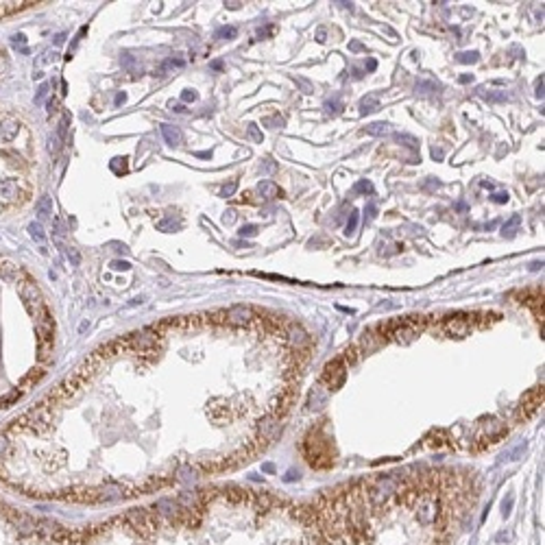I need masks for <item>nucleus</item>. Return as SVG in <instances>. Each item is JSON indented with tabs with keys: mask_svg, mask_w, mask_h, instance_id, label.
Wrapping results in <instances>:
<instances>
[{
	"mask_svg": "<svg viewBox=\"0 0 545 545\" xmlns=\"http://www.w3.org/2000/svg\"><path fill=\"white\" fill-rule=\"evenodd\" d=\"M42 377H44V371H42V369H33V371H29L22 379H20V390H26L29 386L38 384Z\"/></svg>",
	"mask_w": 545,
	"mask_h": 545,
	"instance_id": "14",
	"label": "nucleus"
},
{
	"mask_svg": "<svg viewBox=\"0 0 545 545\" xmlns=\"http://www.w3.org/2000/svg\"><path fill=\"white\" fill-rule=\"evenodd\" d=\"M66 255H68V260H70L72 266H79V262H81V255H79V251L75 247H66Z\"/></svg>",
	"mask_w": 545,
	"mask_h": 545,
	"instance_id": "30",
	"label": "nucleus"
},
{
	"mask_svg": "<svg viewBox=\"0 0 545 545\" xmlns=\"http://www.w3.org/2000/svg\"><path fill=\"white\" fill-rule=\"evenodd\" d=\"M170 107H172V112H177V114L186 112V107H183V105H174V103H170Z\"/></svg>",
	"mask_w": 545,
	"mask_h": 545,
	"instance_id": "54",
	"label": "nucleus"
},
{
	"mask_svg": "<svg viewBox=\"0 0 545 545\" xmlns=\"http://www.w3.org/2000/svg\"><path fill=\"white\" fill-rule=\"evenodd\" d=\"M345 377H347V367H345V362L338 358V360H334V362H330L325 367V371H323V375H321V382L327 384V388L336 390V388L342 386Z\"/></svg>",
	"mask_w": 545,
	"mask_h": 545,
	"instance_id": "2",
	"label": "nucleus"
},
{
	"mask_svg": "<svg viewBox=\"0 0 545 545\" xmlns=\"http://www.w3.org/2000/svg\"><path fill=\"white\" fill-rule=\"evenodd\" d=\"M174 68H183V61H181V59H168V61L160 68V75L164 77L168 70H174Z\"/></svg>",
	"mask_w": 545,
	"mask_h": 545,
	"instance_id": "23",
	"label": "nucleus"
},
{
	"mask_svg": "<svg viewBox=\"0 0 545 545\" xmlns=\"http://www.w3.org/2000/svg\"><path fill=\"white\" fill-rule=\"evenodd\" d=\"M491 199H493L495 203H506V201H508V192H497V194H493Z\"/></svg>",
	"mask_w": 545,
	"mask_h": 545,
	"instance_id": "45",
	"label": "nucleus"
},
{
	"mask_svg": "<svg viewBox=\"0 0 545 545\" xmlns=\"http://www.w3.org/2000/svg\"><path fill=\"white\" fill-rule=\"evenodd\" d=\"M358 211H351L349 214V220H347V227H345V231H347V236H351L353 231H356V227H358Z\"/></svg>",
	"mask_w": 545,
	"mask_h": 545,
	"instance_id": "29",
	"label": "nucleus"
},
{
	"mask_svg": "<svg viewBox=\"0 0 545 545\" xmlns=\"http://www.w3.org/2000/svg\"><path fill=\"white\" fill-rule=\"evenodd\" d=\"M364 131H367L369 135H375V137H384L386 133H388V125H386V123H373V125H369V126H367V129H364Z\"/></svg>",
	"mask_w": 545,
	"mask_h": 545,
	"instance_id": "17",
	"label": "nucleus"
},
{
	"mask_svg": "<svg viewBox=\"0 0 545 545\" xmlns=\"http://www.w3.org/2000/svg\"><path fill=\"white\" fill-rule=\"evenodd\" d=\"M61 144H63V142H61L57 135H50V137H48V151L55 153V155L61 151Z\"/></svg>",
	"mask_w": 545,
	"mask_h": 545,
	"instance_id": "32",
	"label": "nucleus"
},
{
	"mask_svg": "<svg viewBox=\"0 0 545 545\" xmlns=\"http://www.w3.org/2000/svg\"><path fill=\"white\" fill-rule=\"evenodd\" d=\"M11 44H13V46H20V50H22V52H26V48H24V44H26V38H24L22 33L13 35V38H11Z\"/></svg>",
	"mask_w": 545,
	"mask_h": 545,
	"instance_id": "36",
	"label": "nucleus"
},
{
	"mask_svg": "<svg viewBox=\"0 0 545 545\" xmlns=\"http://www.w3.org/2000/svg\"><path fill=\"white\" fill-rule=\"evenodd\" d=\"M377 109H379V100L375 94H369V96H364L360 100V114H373V112H377Z\"/></svg>",
	"mask_w": 545,
	"mask_h": 545,
	"instance_id": "13",
	"label": "nucleus"
},
{
	"mask_svg": "<svg viewBox=\"0 0 545 545\" xmlns=\"http://www.w3.org/2000/svg\"><path fill=\"white\" fill-rule=\"evenodd\" d=\"M375 211H377V208H375V205H369V208H367V214H369L367 220H373L375 218Z\"/></svg>",
	"mask_w": 545,
	"mask_h": 545,
	"instance_id": "49",
	"label": "nucleus"
},
{
	"mask_svg": "<svg viewBox=\"0 0 545 545\" xmlns=\"http://www.w3.org/2000/svg\"><path fill=\"white\" fill-rule=\"evenodd\" d=\"M286 330H288V332H286V336H288L290 342H294L297 347L303 345V342H308V334H305V332L301 330L299 325H293V323H290V325L286 327Z\"/></svg>",
	"mask_w": 545,
	"mask_h": 545,
	"instance_id": "11",
	"label": "nucleus"
},
{
	"mask_svg": "<svg viewBox=\"0 0 545 545\" xmlns=\"http://www.w3.org/2000/svg\"><path fill=\"white\" fill-rule=\"evenodd\" d=\"M395 140L397 142H406V146H410V149H417V144H419V142H417L412 135H395Z\"/></svg>",
	"mask_w": 545,
	"mask_h": 545,
	"instance_id": "35",
	"label": "nucleus"
},
{
	"mask_svg": "<svg viewBox=\"0 0 545 545\" xmlns=\"http://www.w3.org/2000/svg\"><path fill=\"white\" fill-rule=\"evenodd\" d=\"M541 404H543V388H534L532 393H528L526 397H523L521 408H519V412H517V419H526V417H530Z\"/></svg>",
	"mask_w": 545,
	"mask_h": 545,
	"instance_id": "5",
	"label": "nucleus"
},
{
	"mask_svg": "<svg viewBox=\"0 0 545 545\" xmlns=\"http://www.w3.org/2000/svg\"><path fill=\"white\" fill-rule=\"evenodd\" d=\"M46 107H48V114L57 112V100H48V105H46Z\"/></svg>",
	"mask_w": 545,
	"mask_h": 545,
	"instance_id": "52",
	"label": "nucleus"
},
{
	"mask_svg": "<svg viewBox=\"0 0 545 545\" xmlns=\"http://www.w3.org/2000/svg\"><path fill=\"white\" fill-rule=\"evenodd\" d=\"M236 220V211L234 210H229V211H225V216H223V223H227V225H231Z\"/></svg>",
	"mask_w": 545,
	"mask_h": 545,
	"instance_id": "43",
	"label": "nucleus"
},
{
	"mask_svg": "<svg viewBox=\"0 0 545 545\" xmlns=\"http://www.w3.org/2000/svg\"><path fill=\"white\" fill-rule=\"evenodd\" d=\"M519 223H521V216L515 214L510 220H508V223H504V227H502V234H504V236H512V234H515V229L519 227Z\"/></svg>",
	"mask_w": 545,
	"mask_h": 545,
	"instance_id": "18",
	"label": "nucleus"
},
{
	"mask_svg": "<svg viewBox=\"0 0 545 545\" xmlns=\"http://www.w3.org/2000/svg\"><path fill=\"white\" fill-rule=\"evenodd\" d=\"M199 98V94L194 92V89H186V92L181 94V100H186V103H190V100H197Z\"/></svg>",
	"mask_w": 545,
	"mask_h": 545,
	"instance_id": "41",
	"label": "nucleus"
},
{
	"mask_svg": "<svg viewBox=\"0 0 545 545\" xmlns=\"http://www.w3.org/2000/svg\"><path fill=\"white\" fill-rule=\"evenodd\" d=\"M125 100H126V94H125V92H120V94H118V96H116V105H120V103H125Z\"/></svg>",
	"mask_w": 545,
	"mask_h": 545,
	"instance_id": "56",
	"label": "nucleus"
},
{
	"mask_svg": "<svg viewBox=\"0 0 545 545\" xmlns=\"http://www.w3.org/2000/svg\"><path fill=\"white\" fill-rule=\"evenodd\" d=\"M297 83H299L301 87H303V92H305V94H312V92H314V87H312V83H308V81H305V79L297 77Z\"/></svg>",
	"mask_w": 545,
	"mask_h": 545,
	"instance_id": "40",
	"label": "nucleus"
},
{
	"mask_svg": "<svg viewBox=\"0 0 545 545\" xmlns=\"http://www.w3.org/2000/svg\"><path fill=\"white\" fill-rule=\"evenodd\" d=\"M534 94H537L539 98H543V77L537 79V92H534Z\"/></svg>",
	"mask_w": 545,
	"mask_h": 545,
	"instance_id": "47",
	"label": "nucleus"
},
{
	"mask_svg": "<svg viewBox=\"0 0 545 545\" xmlns=\"http://www.w3.org/2000/svg\"><path fill=\"white\" fill-rule=\"evenodd\" d=\"M35 210H38V216H40V220H46V218H50L52 216V199L50 197H42L38 201V205H35Z\"/></svg>",
	"mask_w": 545,
	"mask_h": 545,
	"instance_id": "12",
	"label": "nucleus"
},
{
	"mask_svg": "<svg viewBox=\"0 0 545 545\" xmlns=\"http://www.w3.org/2000/svg\"><path fill=\"white\" fill-rule=\"evenodd\" d=\"M162 135H164V140H166V144H170V146H179L183 142L181 131L174 125H162Z\"/></svg>",
	"mask_w": 545,
	"mask_h": 545,
	"instance_id": "9",
	"label": "nucleus"
},
{
	"mask_svg": "<svg viewBox=\"0 0 545 545\" xmlns=\"http://www.w3.org/2000/svg\"><path fill=\"white\" fill-rule=\"evenodd\" d=\"M342 109V103L340 98H334V100H325V112L327 114H338Z\"/></svg>",
	"mask_w": 545,
	"mask_h": 545,
	"instance_id": "27",
	"label": "nucleus"
},
{
	"mask_svg": "<svg viewBox=\"0 0 545 545\" xmlns=\"http://www.w3.org/2000/svg\"><path fill=\"white\" fill-rule=\"evenodd\" d=\"M257 192H260L264 199H268V201L282 197V190H279V186H277V183H273V181H260Z\"/></svg>",
	"mask_w": 545,
	"mask_h": 545,
	"instance_id": "10",
	"label": "nucleus"
},
{
	"mask_svg": "<svg viewBox=\"0 0 545 545\" xmlns=\"http://www.w3.org/2000/svg\"><path fill=\"white\" fill-rule=\"evenodd\" d=\"M469 81H473V75H462V77H460V83H469Z\"/></svg>",
	"mask_w": 545,
	"mask_h": 545,
	"instance_id": "58",
	"label": "nucleus"
},
{
	"mask_svg": "<svg viewBox=\"0 0 545 545\" xmlns=\"http://www.w3.org/2000/svg\"><path fill=\"white\" fill-rule=\"evenodd\" d=\"M253 319L255 316H253V310L249 305H231L227 310V323H231V325H247Z\"/></svg>",
	"mask_w": 545,
	"mask_h": 545,
	"instance_id": "6",
	"label": "nucleus"
},
{
	"mask_svg": "<svg viewBox=\"0 0 545 545\" xmlns=\"http://www.w3.org/2000/svg\"><path fill=\"white\" fill-rule=\"evenodd\" d=\"M316 38H319V42H325V31H319V33H316Z\"/></svg>",
	"mask_w": 545,
	"mask_h": 545,
	"instance_id": "59",
	"label": "nucleus"
},
{
	"mask_svg": "<svg viewBox=\"0 0 545 545\" xmlns=\"http://www.w3.org/2000/svg\"><path fill=\"white\" fill-rule=\"evenodd\" d=\"M349 48H351L353 52H360V50H364V46L360 44V42H351V44H349Z\"/></svg>",
	"mask_w": 545,
	"mask_h": 545,
	"instance_id": "50",
	"label": "nucleus"
},
{
	"mask_svg": "<svg viewBox=\"0 0 545 545\" xmlns=\"http://www.w3.org/2000/svg\"><path fill=\"white\" fill-rule=\"evenodd\" d=\"M384 342V338L377 334V330H369V332H364V336H362V351L364 353H369V351H375L379 345Z\"/></svg>",
	"mask_w": 545,
	"mask_h": 545,
	"instance_id": "8",
	"label": "nucleus"
},
{
	"mask_svg": "<svg viewBox=\"0 0 545 545\" xmlns=\"http://www.w3.org/2000/svg\"><path fill=\"white\" fill-rule=\"evenodd\" d=\"M242 238H251V236H255L257 234V225H245V227H240V231H238Z\"/></svg>",
	"mask_w": 545,
	"mask_h": 545,
	"instance_id": "34",
	"label": "nucleus"
},
{
	"mask_svg": "<svg viewBox=\"0 0 545 545\" xmlns=\"http://www.w3.org/2000/svg\"><path fill=\"white\" fill-rule=\"evenodd\" d=\"M120 61H123V66H125L129 72H135V59H133V57H131V55H125Z\"/></svg>",
	"mask_w": 545,
	"mask_h": 545,
	"instance_id": "37",
	"label": "nucleus"
},
{
	"mask_svg": "<svg viewBox=\"0 0 545 545\" xmlns=\"http://www.w3.org/2000/svg\"><path fill=\"white\" fill-rule=\"evenodd\" d=\"M7 447H9V441L2 436V434H0V458H2L4 454H7Z\"/></svg>",
	"mask_w": 545,
	"mask_h": 545,
	"instance_id": "44",
	"label": "nucleus"
},
{
	"mask_svg": "<svg viewBox=\"0 0 545 545\" xmlns=\"http://www.w3.org/2000/svg\"><path fill=\"white\" fill-rule=\"evenodd\" d=\"M236 190H238V181H236V179H231V181L227 183L223 190H220V197H223V199H231L236 194Z\"/></svg>",
	"mask_w": 545,
	"mask_h": 545,
	"instance_id": "22",
	"label": "nucleus"
},
{
	"mask_svg": "<svg viewBox=\"0 0 545 545\" xmlns=\"http://www.w3.org/2000/svg\"><path fill=\"white\" fill-rule=\"evenodd\" d=\"M177 475H179V480H181V482H192V480L197 478V475H194V469H192V467L179 469V471H177Z\"/></svg>",
	"mask_w": 545,
	"mask_h": 545,
	"instance_id": "28",
	"label": "nucleus"
},
{
	"mask_svg": "<svg viewBox=\"0 0 545 545\" xmlns=\"http://www.w3.org/2000/svg\"><path fill=\"white\" fill-rule=\"evenodd\" d=\"M482 96L489 100V103H504V100H508L506 92H489V94H482Z\"/></svg>",
	"mask_w": 545,
	"mask_h": 545,
	"instance_id": "24",
	"label": "nucleus"
},
{
	"mask_svg": "<svg viewBox=\"0 0 545 545\" xmlns=\"http://www.w3.org/2000/svg\"><path fill=\"white\" fill-rule=\"evenodd\" d=\"M238 35V29L236 26H220L216 31V40H234Z\"/></svg>",
	"mask_w": 545,
	"mask_h": 545,
	"instance_id": "19",
	"label": "nucleus"
},
{
	"mask_svg": "<svg viewBox=\"0 0 545 545\" xmlns=\"http://www.w3.org/2000/svg\"><path fill=\"white\" fill-rule=\"evenodd\" d=\"M174 227H179V225H174V220L168 218V220H162V223L157 225V229H160V231H168V229H174Z\"/></svg>",
	"mask_w": 545,
	"mask_h": 545,
	"instance_id": "39",
	"label": "nucleus"
},
{
	"mask_svg": "<svg viewBox=\"0 0 545 545\" xmlns=\"http://www.w3.org/2000/svg\"><path fill=\"white\" fill-rule=\"evenodd\" d=\"M478 57H480V55H478L475 50H467V52H460V55H458V61H460V63H475V61H478Z\"/></svg>",
	"mask_w": 545,
	"mask_h": 545,
	"instance_id": "26",
	"label": "nucleus"
},
{
	"mask_svg": "<svg viewBox=\"0 0 545 545\" xmlns=\"http://www.w3.org/2000/svg\"><path fill=\"white\" fill-rule=\"evenodd\" d=\"M112 170H114L116 174L126 172V157H116V160L112 162Z\"/></svg>",
	"mask_w": 545,
	"mask_h": 545,
	"instance_id": "25",
	"label": "nucleus"
},
{
	"mask_svg": "<svg viewBox=\"0 0 545 545\" xmlns=\"http://www.w3.org/2000/svg\"><path fill=\"white\" fill-rule=\"evenodd\" d=\"M432 157H434V160H443V151L441 149H432Z\"/></svg>",
	"mask_w": 545,
	"mask_h": 545,
	"instance_id": "53",
	"label": "nucleus"
},
{
	"mask_svg": "<svg viewBox=\"0 0 545 545\" xmlns=\"http://www.w3.org/2000/svg\"><path fill=\"white\" fill-rule=\"evenodd\" d=\"M438 85H434V83H419L417 85V92H425V89H436Z\"/></svg>",
	"mask_w": 545,
	"mask_h": 545,
	"instance_id": "46",
	"label": "nucleus"
},
{
	"mask_svg": "<svg viewBox=\"0 0 545 545\" xmlns=\"http://www.w3.org/2000/svg\"><path fill=\"white\" fill-rule=\"evenodd\" d=\"M68 125H70V114H63V118H61V123H59V129H57V137H59L61 142H66V131H68Z\"/></svg>",
	"mask_w": 545,
	"mask_h": 545,
	"instance_id": "21",
	"label": "nucleus"
},
{
	"mask_svg": "<svg viewBox=\"0 0 545 545\" xmlns=\"http://www.w3.org/2000/svg\"><path fill=\"white\" fill-rule=\"evenodd\" d=\"M29 234H31V238H33V240H38V242H44V229H42V225L40 223H31L29 225Z\"/></svg>",
	"mask_w": 545,
	"mask_h": 545,
	"instance_id": "20",
	"label": "nucleus"
},
{
	"mask_svg": "<svg viewBox=\"0 0 545 545\" xmlns=\"http://www.w3.org/2000/svg\"><path fill=\"white\" fill-rule=\"evenodd\" d=\"M46 94H48V85H46V83H44V85H42V87H40V92H38V96H35V103H42V100H44V98H46Z\"/></svg>",
	"mask_w": 545,
	"mask_h": 545,
	"instance_id": "42",
	"label": "nucleus"
},
{
	"mask_svg": "<svg viewBox=\"0 0 545 545\" xmlns=\"http://www.w3.org/2000/svg\"><path fill=\"white\" fill-rule=\"evenodd\" d=\"M227 7H229V9H238V7H240V2H227Z\"/></svg>",
	"mask_w": 545,
	"mask_h": 545,
	"instance_id": "60",
	"label": "nucleus"
},
{
	"mask_svg": "<svg viewBox=\"0 0 545 545\" xmlns=\"http://www.w3.org/2000/svg\"><path fill=\"white\" fill-rule=\"evenodd\" d=\"M18 131H20L18 118H13V116H4V118L0 120V137H2V140L11 142L13 137L18 135Z\"/></svg>",
	"mask_w": 545,
	"mask_h": 545,
	"instance_id": "7",
	"label": "nucleus"
},
{
	"mask_svg": "<svg viewBox=\"0 0 545 545\" xmlns=\"http://www.w3.org/2000/svg\"><path fill=\"white\" fill-rule=\"evenodd\" d=\"M52 353V340H38V356L42 362H48Z\"/></svg>",
	"mask_w": 545,
	"mask_h": 545,
	"instance_id": "16",
	"label": "nucleus"
},
{
	"mask_svg": "<svg viewBox=\"0 0 545 545\" xmlns=\"http://www.w3.org/2000/svg\"><path fill=\"white\" fill-rule=\"evenodd\" d=\"M211 68H216V70H220V68H223V63H220V61H214V63H211Z\"/></svg>",
	"mask_w": 545,
	"mask_h": 545,
	"instance_id": "61",
	"label": "nucleus"
},
{
	"mask_svg": "<svg viewBox=\"0 0 545 545\" xmlns=\"http://www.w3.org/2000/svg\"><path fill=\"white\" fill-rule=\"evenodd\" d=\"M63 42H66V33H59L55 38V44H63Z\"/></svg>",
	"mask_w": 545,
	"mask_h": 545,
	"instance_id": "57",
	"label": "nucleus"
},
{
	"mask_svg": "<svg viewBox=\"0 0 545 545\" xmlns=\"http://www.w3.org/2000/svg\"><path fill=\"white\" fill-rule=\"evenodd\" d=\"M20 397H22V390H20V388H13L11 393H7V395L0 397V408H9V406L18 404Z\"/></svg>",
	"mask_w": 545,
	"mask_h": 545,
	"instance_id": "15",
	"label": "nucleus"
},
{
	"mask_svg": "<svg viewBox=\"0 0 545 545\" xmlns=\"http://www.w3.org/2000/svg\"><path fill=\"white\" fill-rule=\"evenodd\" d=\"M7 59H4V55H0V75H2V72H7Z\"/></svg>",
	"mask_w": 545,
	"mask_h": 545,
	"instance_id": "51",
	"label": "nucleus"
},
{
	"mask_svg": "<svg viewBox=\"0 0 545 545\" xmlns=\"http://www.w3.org/2000/svg\"><path fill=\"white\" fill-rule=\"evenodd\" d=\"M18 293H20V297H22L24 301V308L29 310V314H33V316H38L42 310L46 308L44 305V301H42V294H40V288L35 286L33 282H29V279H22L18 286Z\"/></svg>",
	"mask_w": 545,
	"mask_h": 545,
	"instance_id": "1",
	"label": "nucleus"
},
{
	"mask_svg": "<svg viewBox=\"0 0 545 545\" xmlns=\"http://www.w3.org/2000/svg\"><path fill=\"white\" fill-rule=\"evenodd\" d=\"M353 192H356V194H358V192H364V194H367V192H373V186H371V181H367V179H362V181H358L356 186H353Z\"/></svg>",
	"mask_w": 545,
	"mask_h": 545,
	"instance_id": "31",
	"label": "nucleus"
},
{
	"mask_svg": "<svg viewBox=\"0 0 545 545\" xmlns=\"http://www.w3.org/2000/svg\"><path fill=\"white\" fill-rule=\"evenodd\" d=\"M247 133H249V137H251L253 142H257V144L262 142V133H260V129H257L255 125H249L247 126Z\"/></svg>",
	"mask_w": 545,
	"mask_h": 545,
	"instance_id": "33",
	"label": "nucleus"
},
{
	"mask_svg": "<svg viewBox=\"0 0 545 545\" xmlns=\"http://www.w3.org/2000/svg\"><path fill=\"white\" fill-rule=\"evenodd\" d=\"M35 332H38V340H52L55 321H52L48 308H44L38 316H35Z\"/></svg>",
	"mask_w": 545,
	"mask_h": 545,
	"instance_id": "4",
	"label": "nucleus"
},
{
	"mask_svg": "<svg viewBox=\"0 0 545 545\" xmlns=\"http://www.w3.org/2000/svg\"><path fill=\"white\" fill-rule=\"evenodd\" d=\"M4 515H7V519L11 521L15 528H18L20 534H35V532H38V521H35L29 512L15 510V508H7V510H4Z\"/></svg>",
	"mask_w": 545,
	"mask_h": 545,
	"instance_id": "3",
	"label": "nucleus"
},
{
	"mask_svg": "<svg viewBox=\"0 0 545 545\" xmlns=\"http://www.w3.org/2000/svg\"><path fill=\"white\" fill-rule=\"evenodd\" d=\"M375 68H377V61H375V59H369V63H367V70H371V72H373Z\"/></svg>",
	"mask_w": 545,
	"mask_h": 545,
	"instance_id": "55",
	"label": "nucleus"
},
{
	"mask_svg": "<svg viewBox=\"0 0 545 545\" xmlns=\"http://www.w3.org/2000/svg\"><path fill=\"white\" fill-rule=\"evenodd\" d=\"M264 123H266V125H279V126H284V118H277V116H275V118H268V120H264Z\"/></svg>",
	"mask_w": 545,
	"mask_h": 545,
	"instance_id": "48",
	"label": "nucleus"
},
{
	"mask_svg": "<svg viewBox=\"0 0 545 545\" xmlns=\"http://www.w3.org/2000/svg\"><path fill=\"white\" fill-rule=\"evenodd\" d=\"M112 268H114V271H129L131 264L126 262V260H114L112 262Z\"/></svg>",
	"mask_w": 545,
	"mask_h": 545,
	"instance_id": "38",
	"label": "nucleus"
}]
</instances>
